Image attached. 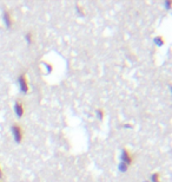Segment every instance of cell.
<instances>
[{
	"instance_id": "6da1fadb",
	"label": "cell",
	"mask_w": 172,
	"mask_h": 182,
	"mask_svg": "<svg viewBox=\"0 0 172 182\" xmlns=\"http://www.w3.org/2000/svg\"><path fill=\"white\" fill-rule=\"evenodd\" d=\"M12 134H13V138L15 140L17 143H20L24 138V130L18 124V123H13L12 125Z\"/></svg>"
},
{
	"instance_id": "7a4b0ae2",
	"label": "cell",
	"mask_w": 172,
	"mask_h": 182,
	"mask_svg": "<svg viewBox=\"0 0 172 182\" xmlns=\"http://www.w3.org/2000/svg\"><path fill=\"white\" fill-rule=\"evenodd\" d=\"M132 162H133V156H131L129 149L124 148L123 151H121V163H124V165H126L129 167Z\"/></svg>"
},
{
	"instance_id": "3957f363",
	"label": "cell",
	"mask_w": 172,
	"mask_h": 182,
	"mask_svg": "<svg viewBox=\"0 0 172 182\" xmlns=\"http://www.w3.org/2000/svg\"><path fill=\"white\" fill-rule=\"evenodd\" d=\"M19 87H20V91L21 92H27L28 91V83H27V78H26V75L25 74H21L19 76Z\"/></svg>"
},
{
	"instance_id": "277c9868",
	"label": "cell",
	"mask_w": 172,
	"mask_h": 182,
	"mask_svg": "<svg viewBox=\"0 0 172 182\" xmlns=\"http://www.w3.org/2000/svg\"><path fill=\"white\" fill-rule=\"evenodd\" d=\"M14 111L17 114L18 117H22L25 114V108H24V103L20 99H17L14 103Z\"/></svg>"
},
{
	"instance_id": "5b68a950",
	"label": "cell",
	"mask_w": 172,
	"mask_h": 182,
	"mask_svg": "<svg viewBox=\"0 0 172 182\" xmlns=\"http://www.w3.org/2000/svg\"><path fill=\"white\" fill-rule=\"evenodd\" d=\"M2 18H4V23H5L6 27L11 28L12 25H13V18H12L11 13H9L8 11H4V15H2Z\"/></svg>"
},
{
	"instance_id": "8992f818",
	"label": "cell",
	"mask_w": 172,
	"mask_h": 182,
	"mask_svg": "<svg viewBox=\"0 0 172 182\" xmlns=\"http://www.w3.org/2000/svg\"><path fill=\"white\" fill-rule=\"evenodd\" d=\"M153 41H155V44L157 45V46H163L164 44H165V40H164V38L163 37H156L155 39H153Z\"/></svg>"
},
{
	"instance_id": "52a82bcc",
	"label": "cell",
	"mask_w": 172,
	"mask_h": 182,
	"mask_svg": "<svg viewBox=\"0 0 172 182\" xmlns=\"http://www.w3.org/2000/svg\"><path fill=\"white\" fill-rule=\"evenodd\" d=\"M25 39H26V41H27V44H28V45H31V44H32V41H33V33H32V31H28V32L26 33Z\"/></svg>"
},
{
	"instance_id": "ba28073f",
	"label": "cell",
	"mask_w": 172,
	"mask_h": 182,
	"mask_svg": "<svg viewBox=\"0 0 172 182\" xmlns=\"http://www.w3.org/2000/svg\"><path fill=\"white\" fill-rule=\"evenodd\" d=\"M118 168H119V170H120L121 173H125V172L127 170V168H129V167H127L126 165H124V163H121V162H120V163H119V166H118Z\"/></svg>"
},
{
	"instance_id": "9c48e42d",
	"label": "cell",
	"mask_w": 172,
	"mask_h": 182,
	"mask_svg": "<svg viewBox=\"0 0 172 182\" xmlns=\"http://www.w3.org/2000/svg\"><path fill=\"white\" fill-rule=\"evenodd\" d=\"M151 182H159V174L155 173L151 175Z\"/></svg>"
},
{
	"instance_id": "30bf717a",
	"label": "cell",
	"mask_w": 172,
	"mask_h": 182,
	"mask_svg": "<svg viewBox=\"0 0 172 182\" xmlns=\"http://www.w3.org/2000/svg\"><path fill=\"white\" fill-rule=\"evenodd\" d=\"M95 112H97V117H98V118H99V119L101 121V119L104 118V111H103L101 109H98V110H97Z\"/></svg>"
},
{
	"instance_id": "8fae6325",
	"label": "cell",
	"mask_w": 172,
	"mask_h": 182,
	"mask_svg": "<svg viewBox=\"0 0 172 182\" xmlns=\"http://www.w3.org/2000/svg\"><path fill=\"white\" fill-rule=\"evenodd\" d=\"M165 7H166L168 9H170V8H171V1H170V0H168V1L165 2Z\"/></svg>"
},
{
	"instance_id": "7c38bea8",
	"label": "cell",
	"mask_w": 172,
	"mask_h": 182,
	"mask_svg": "<svg viewBox=\"0 0 172 182\" xmlns=\"http://www.w3.org/2000/svg\"><path fill=\"white\" fill-rule=\"evenodd\" d=\"M4 178V173H2V170H1V167H0V180Z\"/></svg>"
},
{
	"instance_id": "4fadbf2b",
	"label": "cell",
	"mask_w": 172,
	"mask_h": 182,
	"mask_svg": "<svg viewBox=\"0 0 172 182\" xmlns=\"http://www.w3.org/2000/svg\"><path fill=\"white\" fill-rule=\"evenodd\" d=\"M145 182H149V181H145Z\"/></svg>"
}]
</instances>
